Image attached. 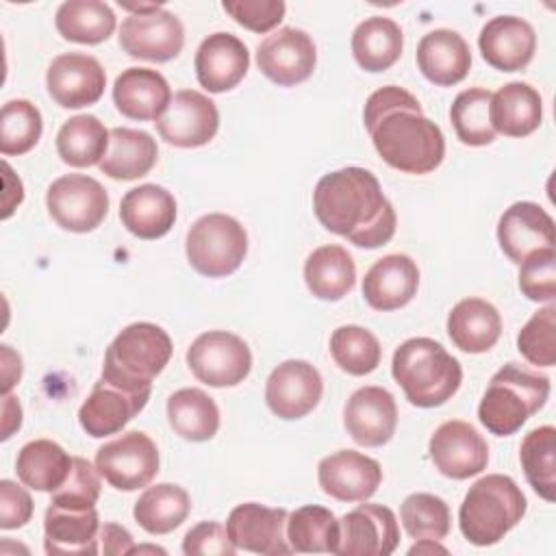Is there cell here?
Masks as SVG:
<instances>
[{
    "mask_svg": "<svg viewBox=\"0 0 556 556\" xmlns=\"http://www.w3.org/2000/svg\"><path fill=\"white\" fill-rule=\"evenodd\" d=\"M365 128L382 161L404 174H430L445 156L441 128L428 119L419 100L395 85L376 89L363 111Z\"/></svg>",
    "mask_w": 556,
    "mask_h": 556,
    "instance_id": "1",
    "label": "cell"
},
{
    "mask_svg": "<svg viewBox=\"0 0 556 556\" xmlns=\"http://www.w3.org/2000/svg\"><path fill=\"white\" fill-rule=\"evenodd\" d=\"M319 224L358 248H380L395 235V211L378 178L365 167H343L319 178L313 191Z\"/></svg>",
    "mask_w": 556,
    "mask_h": 556,
    "instance_id": "2",
    "label": "cell"
},
{
    "mask_svg": "<svg viewBox=\"0 0 556 556\" xmlns=\"http://www.w3.org/2000/svg\"><path fill=\"white\" fill-rule=\"evenodd\" d=\"M391 374L406 400L419 408L445 404L463 382L460 363L434 339H406L395 352Z\"/></svg>",
    "mask_w": 556,
    "mask_h": 556,
    "instance_id": "3",
    "label": "cell"
},
{
    "mask_svg": "<svg viewBox=\"0 0 556 556\" xmlns=\"http://www.w3.org/2000/svg\"><path fill=\"white\" fill-rule=\"evenodd\" d=\"M172 350V339L161 326L135 321L106 348L102 378L132 393H152V380L169 363Z\"/></svg>",
    "mask_w": 556,
    "mask_h": 556,
    "instance_id": "4",
    "label": "cell"
},
{
    "mask_svg": "<svg viewBox=\"0 0 556 556\" xmlns=\"http://www.w3.org/2000/svg\"><path fill=\"white\" fill-rule=\"evenodd\" d=\"M547 395V376L521 367L519 363H506L493 374L480 400L478 419L491 434H515L536 410L545 406Z\"/></svg>",
    "mask_w": 556,
    "mask_h": 556,
    "instance_id": "5",
    "label": "cell"
},
{
    "mask_svg": "<svg viewBox=\"0 0 556 556\" xmlns=\"http://www.w3.org/2000/svg\"><path fill=\"white\" fill-rule=\"evenodd\" d=\"M526 515V495L510 476L489 473L476 480L463 497L458 526L463 536L478 545H495Z\"/></svg>",
    "mask_w": 556,
    "mask_h": 556,
    "instance_id": "6",
    "label": "cell"
},
{
    "mask_svg": "<svg viewBox=\"0 0 556 556\" xmlns=\"http://www.w3.org/2000/svg\"><path fill=\"white\" fill-rule=\"evenodd\" d=\"M189 265L208 278L239 269L248 252L245 228L226 213H208L193 222L185 241Z\"/></svg>",
    "mask_w": 556,
    "mask_h": 556,
    "instance_id": "7",
    "label": "cell"
},
{
    "mask_svg": "<svg viewBox=\"0 0 556 556\" xmlns=\"http://www.w3.org/2000/svg\"><path fill=\"white\" fill-rule=\"evenodd\" d=\"M187 365L208 387H235L248 378L252 354L241 337L228 330H208L189 345Z\"/></svg>",
    "mask_w": 556,
    "mask_h": 556,
    "instance_id": "8",
    "label": "cell"
},
{
    "mask_svg": "<svg viewBox=\"0 0 556 556\" xmlns=\"http://www.w3.org/2000/svg\"><path fill=\"white\" fill-rule=\"evenodd\" d=\"M50 217L70 232L96 230L109 213L106 189L91 176L65 174L46 193Z\"/></svg>",
    "mask_w": 556,
    "mask_h": 556,
    "instance_id": "9",
    "label": "cell"
},
{
    "mask_svg": "<svg viewBox=\"0 0 556 556\" xmlns=\"http://www.w3.org/2000/svg\"><path fill=\"white\" fill-rule=\"evenodd\" d=\"M96 469L117 491L148 486L159 473L156 443L141 430L124 432L96 452Z\"/></svg>",
    "mask_w": 556,
    "mask_h": 556,
    "instance_id": "10",
    "label": "cell"
},
{
    "mask_svg": "<svg viewBox=\"0 0 556 556\" xmlns=\"http://www.w3.org/2000/svg\"><path fill=\"white\" fill-rule=\"evenodd\" d=\"M182 43L185 28L180 20L159 4L130 13L119 26V46L132 59L165 63L180 54Z\"/></svg>",
    "mask_w": 556,
    "mask_h": 556,
    "instance_id": "11",
    "label": "cell"
},
{
    "mask_svg": "<svg viewBox=\"0 0 556 556\" xmlns=\"http://www.w3.org/2000/svg\"><path fill=\"white\" fill-rule=\"evenodd\" d=\"M317 63L313 37L295 26H282L256 46L258 70L280 87L304 83Z\"/></svg>",
    "mask_w": 556,
    "mask_h": 556,
    "instance_id": "12",
    "label": "cell"
},
{
    "mask_svg": "<svg viewBox=\"0 0 556 556\" xmlns=\"http://www.w3.org/2000/svg\"><path fill=\"white\" fill-rule=\"evenodd\" d=\"M154 124L165 143L176 148H200L215 137L219 128V111L208 96L195 89H180L172 96L169 106Z\"/></svg>",
    "mask_w": 556,
    "mask_h": 556,
    "instance_id": "13",
    "label": "cell"
},
{
    "mask_svg": "<svg viewBox=\"0 0 556 556\" xmlns=\"http://www.w3.org/2000/svg\"><path fill=\"white\" fill-rule=\"evenodd\" d=\"M400 543L397 519L382 504H361L339 519L341 556H389Z\"/></svg>",
    "mask_w": 556,
    "mask_h": 556,
    "instance_id": "14",
    "label": "cell"
},
{
    "mask_svg": "<svg viewBox=\"0 0 556 556\" xmlns=\"http://www.w3.org/2000/svg\"><path fill=\"white\" fill-rule=\"evenodd\" d=\"M46 87L59 106L83 109L102 98L106 74L96 56L85 52H65L54 56L48 65Z\"/></svg>",
    "mask_w": 556,
    "mask_h": 556,
    "instance_id": "15",
    "label": "cell"
},
{
    "mask_svg": "<svg viewBox=\"0 0 556 556\" xmlns=\"http://www.w3.org/2000/svg\"><path fill=\"white\" fill-rule=\"evenodd\" d=\"M434 467L452 480H465L486 469L489 445L467 421L452 419L441 424L428 443Z\"/></svg>",
    "mask_w": 556,
    "mask_h": 556,
    "instance_id": "16",
    "label": "cell"
},
{
    "mask_svg": "<svg viewBox=\"0 0 556 556\" xmlns=\"http://www.w3.org/2000/svg\"><path fill=\"white\" fill-rule=\"evenodd\" d=\"M324 382L319 371L300 358H291L274 367L265 384V402L280 419H300L308 415L321 400Z\"/></svg>",
    "mask_w": 556,
    "mask_h": 556,
    "instance_id": "17",
    "label": "cell"
},
{
    "mask_svg": "<svg viewBox=\"0 0 556 556\" xmlns=\"http://www.w3.org/2000/svg\"><path fill=\"white\" fill-rule=\"evenodd\" d=\"M287 517L285 508H269L256 502L239 504L230 510L226 532L235 547L254 554H291L287 541Z\"/></svg>",
    "mask_w": 556,
    "mask_h": 556,
    "instance_id": "18",
    "label": "cell"
},
{
    "mask_svg": "<svg viewBox=\"0 0 556 556\" xmlns=\"http://www.w3.org/2000/svg\"><path fill=\"white\" fill-rule=\"evenodd\" d=\"M317 482L321 491L339 502H365L380 482V463L356 450H339L328 454L317 465Z\"/></svg>",
    "mask_w": 556,
    "mask_h": 556,
    "instance_id": "19",
    "label": "cell"
},
{
    "mask_svg": "<svg viewBox=\"0 0 556 556\" xmlns=\"http://www.w3.org/2000/svg\"><path fill=\"white\" fill-rule=\"evenodd\" d=\"M348 434L365 447H380L391 441L397 426V406L382 387H361L343 408Z\"/></svg>",
    "mask_w": 556,
    "mask_h": 556,
    "instance_id": "20",
    "label": "cell"
},
{
    "mask_svg": "<svg viewBox=\"0 0 556 556\" xmlns=\"http://www.w3.org/2000/svg\"><path fill=\"white\" fill-rule=\"evenodd\" d=\"M198 83L211 93L235 89L250 67L245 43L232 33H213L198 46L193 59Z\"/></svg>",
    "mask_w": 556,
    "mask_h": 556,
    "instance_id": "21",
    "label": "cell"
},
{
    "mask_svg": "<svg viewBox=\"0 0 556 556\" xmlns=\"http://www.w3.org/2000/svg\"><path fill=\"white\" fill-rule=\"evenodd\" d=\"M497 241L502 252L519 265L532 252L554 248V219L536 202H515L497 222Z\"/></svg>",
    "mask_w": 556,
    "mask_h": 556,
    "instance_id": "22",
    "label": "cell"
},
{
    "mask_svg": "<svg viewBox=\"0 0 556 556\" xmlns=\"http://www.w3.org/2000/svg\"><path fill=\"white\" fill-rule=\"evenodd\" d=\"M478 48L491 67L500 72H519L534 56L536 35L530 22L521 17L497 15L482 26Z\"/></svg>",
    "mask_w": 556,
    "mask_h": 556,
    "instance_id": "23",
    "label": "cell"
},
{
    "mask_svg": "<svg viewBox=\"0 0 556 556\" xmlns=\"http://www.w3.org/2000/svg\"><path fill=\"white\" fill-rule=\"evenodd\" d=\"M148 400L150 393H132L100 378L83 402L78 421L89 437H109L119 432L139 410H143Z\"/></svg>",
    "mask_w": 556,
    "mask_h": 556,
    "instance_id": "24",
    "label": "cell"
},
{
    "mask_svg": "<svg viewBox=\"0 0 556 556\" xmlns=\"http://www.w3.org/2000/svg\"><path fill=\"white\" fill-rule=\"evenodd\" d=\"M417 287V263L406 254H387L367 269L363 278V298L376 311H395L415 298Z\"/></svg>",
    "mask_w": 556,
    "mask_h": 556,
    "instance_id": "25",
    "label": "cell"
},
{
    "mask_svg": "<svg viewBox=\"0 0 556 556\" xmlns=\"http://www.w3.org/2000/svg\"><path fill=\"white\" fill-rule=\"evenodd\" d=\"M98 539L96 506L76 508L50 502L43 517V547L48 554H98Z\"/></svg>",
    "mask_w": 556,
    "mask_h": 556,
    "instance_id": "26",
    "label": "cell"
},
{
    "mask_svg": "<svg viewBox=\"0 0 556 556\" xmlns=\"http://www.w3.org/2000/svg\"><path fill=\"white\" fill-rule=\"evenodd\" d=\"M113 102L124 117L156 122L172 102V89L161 72L150 67H128L115 78Z\"/></svg>",
    "mask_w": 556,
    "mask_h": 556,
    "instance_id": "27",
    "label": "cell"
},
{
    "mask_svg": "<svg viewBox=\"0 0 556 556\" xmlns=\"http://www.w3.org/2000/svg\"><path fill=\"white\" fill-rule=\"evenodd\" d=\"M119 219L124 228L139 239H159L167 235L176 222V200L159 185L146 182L124 193L119 202Z\"/></svg>",
    "mask_w": 556,
    "mask_h": 556,
    "instance_id": "28",
    "label": "cell"
},
{
    "mask_svg": "<svg viewBox=\"0 0 556 556\" xmlns=\"http://www.w3.org/2000/svg\"><path fill=\"white\" fill-rule=\"evenodd\" d=\"M417 67L430 83L439 87H452L469 74V46L456 30H430L417 43Z\"/></svg>",
    "mask_w": 556,
    "mask_h": 556,
    "instance_id": "29",
    "label": "cell"
},
{
    "mask_svg": "<svg viewBox=\"0 0 556 556\" xmlns=\"http://www.w3.org/2000/svg\"><path fill=\"white\" fill-rule=\"evenodd\" d=\"M447 334L452 343L467 354L491 350L502 334L497 308L482 298H465L447 315Z\"/></svg>",
    "mask_w": 556,
    "mask_h": 556,
    "instance_id": "30",
    "label": "cell"
},
{
    "mask_svg": "<svg viewBox=\"0 0 556 556\" xmlns=\"http://www.w3.org/2000/svg\"><path fill=\"white\" fill-rule=\"evenodd\" d=\"M489 115L495 132L506 137H526L539 128L543 102L532 85L515 80L491 93Z\"/></svg>",
    "mask_w": 556,
    "mask_h": 556,
    "instance_id": "31",
    "label": "cell"
},
{
    "mask_svg": "<svg viewBox=\"0 0 556 556\" xmlns=\"http://www.w3.org/2000/svg\"><path fill=\"white\" fill-rule=\"evenodd\" d=\"M156 156V141L146 130L117 126L109 130V148L98 167L113 180H137L154 167Z\"/></svg>",
    "mask_w": 556,
    "mask_h": 556,
    "instance_id": "32",
    "label": "cell"
},
{
    "mask_svg": "<svg viewBox=\"0 0 556 556\" xmlns=\"http://www.w3.org/2000/svg\"><path fill=\"white\" fill-rule=\"evenodd\" d=\"M304 282L315 298L337 302L352 291L356 265L343 245H321L304 263Z\"/></svg>",
    "mask_w": 556,
    "mask_h": 556,
    "instance_id": "33",
    "label": "cell"
},
{
    "mask_svg": "<svg viewBox=\"0 0 556 556\" xmlns=\"http://www.w3.org/2000/svg\"><path fill=\"white\" fill-rule=\"evenodd\" d=\"M72 460L74 456H70L59 443L50 439H35L17 452L15 471L24 486L52 493L67 480Z\"/></svg>",
    "mask_w": 556,
    "mask_h": 556,
    "instance_id": "34",
    "label": "cell"
},
{
    "mask_svg": "<svg viewBox=\"0 0 556 556\" xmlns=\"http://www.w3.org/2000/svg\"><path fill=\"white\" fill-rule=\"evenodd\" d=\"M402 46V28L382 15L363 20L352 33V54L365 72L389 70L400 59Z\"/></svg>",
    "mask_w": 556,
    "mask_h": 556,
    "instance_id": "35",
    "label": "cell"
},
{
    "mask_svg": "<svg viewBox=\"0 0 556 556\" xmlns=\"http://www.w3.org/2000/svg\"><path fill=\"white\" fill-rule=\"evenodd\" d=\"M167 421L172 430L193 443L208 441L219 430V408L202 389H178L167 400Z\"/></svg>",
    "mask_w": 556,
    "mask_h": 556,
    "instance_id": "36",
    "label": "cell"
},
{
    "mask_svg": "<svg viewBox=\"0 0 556 556\" xmlns=\"http://www.w3.org/2000/svg\"><path fill=\"white\" fill-rule=\"evenodd\" d=\"M191 510L189 493L172 482L148 486L135 502V521L150 534H167L176 530Z\"/></svg>",
    "mask_w": 556,
    "mask_h": 556,
    "instance_id": "37",
    "label": "cell"
},
{
    "mask_svg": "<svg viewBox=\"0 0 556 556\" xmlns=\"http://www.w3.org/2000/svg\"><path fill=\"white\" fill-rule=\"evenodd\" d=\"M115 13L100 0H67L56 9L54 24L63 39L96 46L115 30Z\"/></svg>",
    "mask_w": 556,
    "mask_h": 556,
    "instance_id": "38",
    "label": "cell"
},
{
    "mask_svg": "<svg viewBox=\"0 0 556 556\" xmlns=\"http://www.w3.org/2000/svg\"><path fill=\"white\" fill-rule=\"evenodd\" d=\"M109 148V130L89 113L70 117L56 132V152L70 167L100 165Z\"/></svg>",
    "mask_w": 556,
    "mask_h": 556,
    "instance_id": "39",
    "label": "cell"
},
{
    "mask_svg": "<svg viewBox=\"0 0 556 556\" xmlns=\"http://www.w3.org/2000/svg\"><path fill=\"white\" fill-rule=\"evenodd\" d=\"M287 541L291 552L324 554L337 552L339 519L330 508L306 504L287 517Z\"/></svg>",
    "mask_w": 556,
    "mask_h": 556,
    "instance_id": "40",
    "label": "cell"
},
{
    "mask_svg": "<svg viewBox=\"0 0 556 556\" xmlns=\"http://www.w3.org/2000/svg\"><path fill=\"white\" fill-rule=\"evenodd\" d=\"M526 480L545 502L556 500V430L539 426L530 430L519 447Z\"/></svg>",
    "mask_w": 556,
    "mask_h": 556,
    "instance_id": "41",
    "label": "cell"
},
{
    "mask_svg": "<svg viewBox=\"0 0 556 556\" xmlns=\"http://www.w3.org/2000/svg\"><path fill=\"white\" fill-rule=\"evenodd\" d=\"M491 91L482 87H469L460 91L450 109V119L456 137L465 146H489L495 139V130L489 115Z\"/></svg>",
    "mask_w": 556,
    "mask_h": 556,
    "instance_id": "42",
    "label": "cell"
},
{
    "mask_svg": "<svg viewBox=\"0 0 556 556\" xmlns=\"http://www.w3.org/2000/svg\"><path fill=\"white\" fill-rule=\"evenodd\" d=\"M330 354L343 371L352 376H365L380 365L382 348L374 332L363 326L348 324L339 326L330 334Z\"/></svg>",
    "mask_w": 556,
    "mask_h": 556,
    "instance_id": "43",
    "label": "cell"
},
{
    "mask_svg": "<svg viewBox=\"0 0 556 556\" xmlns=\"http://www.w3.org/2000/svg\"><path fill=\"white\" fill-rule=\"evenodd\" d=\"M43 122L39 109L28 100H9L0 111V152L20 156L33 150L41 137Z\"/></svg>",
    "mask_w": 556,
    "mask_h": 556,
    "instance_id": "44",
    "label": "cell"
},
{
    "mask_svg": "<svg viewBox=\"0 0 556 556\" xmlns=\"http://www.w3.org/2000/svg\"><path fill=\"white\" fill-rule=\"evenodd\" d=\"M400 519L410 539L441 541L450 534L452 517L445 500L432 493H413L400 506Z\"/></svg>",
    "mask_w": 556,
    "mask_h": 556,
    "instance_id": "45",
    "label": "cell"
},
{
    "mask_svg": "<svg viewBox=\"0 0 556 556\" xmlns=\"http://www.w3.org/2000/svg\"><path fill=\"white\" fill-rule=\"evenodd\" d=\"M517 350L536 367H554L556 363V306L554 302L536 311L519 330Z\"/></svg>",
    "mask_w": 556,
    "mask_h": 556,
    "instance_id": "46",
    "label": "cell"
},
{
    "mask_svg": "<svg viewBox=\"0 0 556 556\" xmlns=\"http://www.w3.org/2000/svg\"><path fill=\"white\" fill-rule=\"evenodd\" d=\"M519 289L532 302L556 300V248L536 250L519 263Z\"/></svg>",
    "mask_w": 556,
    "mask_h": 556,
    "instance_id": "47",
    "label": "cell"
},
{
    "mask_svg": "<svg viewBox=\"0 0 556 556\" xmlns=\"http://www.w3.org/2000/svg\"><path fill=\"white\" fill-rule=\"evenodd\" d=\"M98 497H100V471L87 458L74 456L67 480L56 491H52L50 502L61 506L87 508V506H96Z\"/></svg>",
    "mask_w": 556,
    "mask_h": 556,
    "instance_id": "48",
    "label": "cell"
},
{
    "mask_svg": "<svg viewBox=\"0 0 556 556\" xmlns=\"http://www.w3.org/2000/svg\"><path fill=\"white\" fill-rule=\"evenodd\" d=\"M224 11L252 33H269L285 17L282 0H224Z\"/></svg>",
    "mask_w": 556,
    "mask_h": 556,
    "instance_id": "49",
    "label": "cell"
},
{
    "mask_svg": "<svg viewBox=\"0 0 556 556\" xmlns=\"http://www.w3.org/2000/svg\"><path fill=\"white\" fill-rule=\"evenodd\" d=\"M235 549L226 528L217 521H200L182 539L187 556H232Z\"/></svg>",
    "mask_w": 556,
    "mask_h": 556,
    "instance_id": "50",
    "label": "cell"
},
{
    "mask_svg": "<svg viewBox=\"0 0 556 556\" xmlns=\"http://www.w3.org/2000/svg\"><path fill=\"white\" fill-rule=\"evenodd\" d=\"M33 517L30 493L13 480H0V528H22Z\"/></svg>",
    "mask_w": 556,
    "mask_h": 556,
    "instance_id": "51",
    "label": "cell"
},
{
    "mask_svg": "<svg viewBox=\"0 0 556 556\" xmlns=\"http://www.w3.org/2000/svg\"><path fill=\"white\" fill-rule=\"evenodd\" d=\"M100 539H102V549L109 556H124V554H130L135 547L130 532L117 523H104L100 528Z\"/></svg>",
    "mask_w": 556,
    "mask_h": 556,
    "instance_id": "52",
    "label": "cell"
},
{
    "mask_svg": "<svg viewBox=\"0 0 556 556\" xmlns=\"http://www.w3.org/2000/svg\"><path fill=\"white\" fill-rule=\"evenodd\" d=\"M20 376H22L20 354H15L9 345H2V389H4V395L13 389V384L20 380Z\"/></svg>",
    "mask_w": 556,
    "mask_h": 556,
    "instance_id": "53",
    "label": "cell"
},
{
    "mask_svg": "<svg viewBox=\"0 0 556 556\" xmlns=\"http://www.w3.org/2000/svg\"><path fill=\"white\" fill-rule=\"evenodd\" d=\"M2 441H7L20 426H22V406L17 402V397H13L11 393L4 395L2 402Z\"/></svg>",
    "mask_w": 556,
    "mask_h": 556,
    "instance_id": "54",
    "label": "cell"
},
{
    "mask_svg": "<svg viewBox=\"0 0 556 556\" xmlns=\"http://www.w3.org/2000/svg\"><path fill=\"white\" fill-rule=\"evenodd\" d=\"M434 552L447 554V549L443 545H439V541H432V539H417V543L408 549L410 556H415V554H434Z\"/></svg>",
    "mask_w": 556,
    "mask_h": 556,
    "instance_id": "55",
    "label": "cell"
}]
</instances>
